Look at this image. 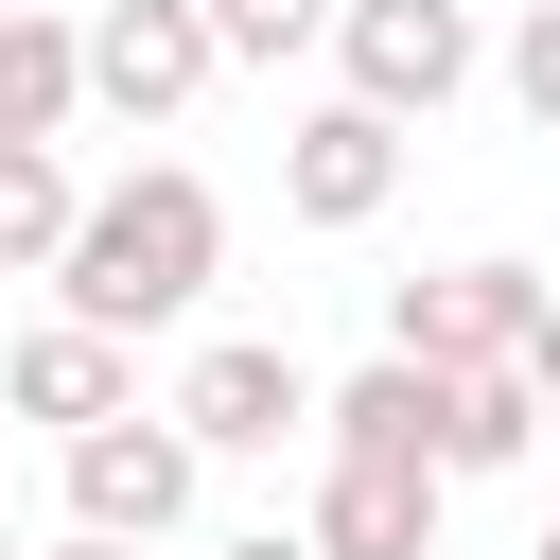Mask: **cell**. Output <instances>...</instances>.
<instances>
[{
    "mask_svg": "<svg viewBox=\"0 0 560 560\" xmlns=\"http://www.w3.org/2000/svg\"><path fill=\"white\" fill-rule=\"evenodd\" d=\"M525 560H560V508H542V542H525Z\"/></svg>",
    "mask_w": 560,
    "mask_h": 560,
    "instance_id": "d6986e66",
    "label": "cell"
},
{
    "mask_svg": "<svg viewBox=\"0 0 560 560\" xmlns=\"http://www.w3.org/2000/svg\"><path fill=\"white\" fill-rule=\"evenodd\" d=\"M542 298H560L542 262L472 245V262H438V280H402V298H385V350H402V368H438V385H472V368H525Z\"/></svg>",
    "mask_w": 560,
    "mask_h": 560,
    "instance_id": "7a4b0ae2",
    "label": "cell"
},
{
    "mask_svg": "<svg viewBox=\"0 0 560 560\" xmlns=\"http://www.w3.org/2000/svg\"><path fill=\"white\" fill-rule=\"evenodd\" d=\"M192 490H210V455H192L158 402H122V420H88V438H70V525H88V542H175V525H192Z\"/></svg>",
    "mask_w": 560,
    "mask_h": 560,
    "instance_id": "5b68a950",
    "label": "cell"
},
{
    "mask_svg": "<svg viewBox=\"0 0 560 560\" xmlns=\"http://www.w3.org/2000/svg\"><path fill=\"white\" fill-rule=\"evenodd\" d=\"M88 122V18L0 0V140H70Z\"/></svg>",
    "mask_w": 560,
    "mask_h": 560,
    "instance_id": "8fae6325",
    "label": "cell"
},
{
    "mask_svg": "<svg viewBox=\"0 0 560 560\" xmlns=\"http://www.w3.org/2000/svg\"><path fill=\"white\" fill-rule=\"evenodd\" d=\"M140 402V350L122 332H70V315H35L18 350H0V420H52V438H88V420H122Z\"/></svg>",
    "mask_w": 560,
    "mask_h": 560,
    "instance_id": "ba28073f",
    "label": "cell"
},
{
    "mask_svg": "<svg viewBox=\"0 0 560 560\" xmlns=\"http://www.w3.org/2000/svg\"><path fill=\"white\" fill-rule=\"evenodd\" d=\"M158 420H175L192 455H280V438H315V368H298L280 332H210V350L158 385Z\"/></svg>",
    "mask_w": 560,
    "mask_h": 560,
    "instance_id": "277c9868",
    "label": "cell"
},
{
    "mask_svg": "<svg viewBox=\"0 0 560 560\" xmlns=\"http://www.w3.org/2000/svg\"><path fill=\"white\" fill-rule=\"evenodd\" d=\"M228 280V210H210V175L192 158H140V175H105L88 210H70V262H52V315L70 332H175L192 298Z\"/></svg>",
    "mask_w": 560,
    "mask_h": 560,
    "instance_id": "6da1fadb",
    "label": "cell"
},
{
    "mask_svg": "<svg viewBox=\"0 0 560 560\" xmlns=\"http://www.w3.org/2000/svg\"><path fill=\"white\" fill-rule=\"evenodd\" d=\"M385 192H402V122H368L350 88L280 122V210H298V228H368Z\"/></svg>",
    "mask_w": 560,
    "mask_h": 560,
    "instance_id": "52a82bcc",
    "label": "cell"
},
{
    "mask_svg": "<svg viewBox=\"0 0 560 560\" xmlns=\"http://www.w3.org/2000/svg\"><path fill=\"white\" fill-rule=\"evenodd\" d=\"M228 560H315V542H298V525H262V542H228Z\"/></svg>",
    "mask_w": 560,
    "mask_h": 560,
    "instance_id": "e0dca14e",
    "label": "cell"
},
{
    "mask_svg": "<svg viewBox=\"0 0 560 560\" xmlns=\"http://www.w3.org/2000/svg\"><path fill=\"white\" fill-rule=\"evenodd\" d=\"M525 402L560 420V298H542V332H525Z\"/></svg>",
    "mask_w": 560,
    "mask_h": 560,
    "instance_id": "2e32d148",
    "label": "cell"
},
{
    "mask_svg": "<svg viewBox=\"0 0 560 560\" xmlns=\"http://www.w3.org/2000/svg\"><path fill=\"white\" fill-rule=\"evenodd\" d=\"M490 70H508V105H525V122L560 140V0H525V18L490 35Z\"/></svg>",
    "mask_w": 560,
    "mask_h": 560,
    "instance_id": "9a60e30c",
    "label": "cell"
},
{
    "mask_svg": "<svg viewBox=\"0 0 560 560\" xmlns=\"http://www.w3.org/2000/svg\"><path fill=\"white\" fill-rule=\"evenodd\" d=\"M210 70H228V52H210L192 0H105V18H88V105H105V122H175Z\"/></svg>",
    "mask_w": 560,
    "mask_h": 560,
    "instance_id": "8992f818",
    "label": "cell"
},
{
    "mask_svg": "<svg viewBox=\"0 0 560 560\" xmlns=\"http://www.w3.org/2000/svg\"><path fill=\"white\" fill-rule=\"evenodd\" d=\"M192 18H210V52H228V70H280V52H315V35H332V0H192Z\"/></svg>",
    "mask_w": 560,
    "mask_h": 560,
    "instance_id": "5bb4252c",
    "label": "cell"
},
{
    "mask_svg": "<svg viewBox=\"0 0 560 560\" xmlns=\"http://www.w3.org/2000/svg\"><path fill=\"white\" fill-rule=\"evenodd\" d=\"M0 560H18V542H0Z\"/></svg>",
    "mask_w": 560,
    "mask_h": 560,
    "instance_id": "ffe728a7",
    "label": "cell"
},
{
    "mask_svg": "<svg viewBox=\"0 0 560 560\" xmlns=\"http://www.w3.org/2000/svg\"><path fill=\"white\" fill-rule=\"evenodd\" d=\"M70 210H88L70 140H0V280H52L70 262Z\"/></svg>",
    "mask_w": 560,
    "mask_h": 560,
    "instance_id": "7c38bea8",
    "label": "cell"
},
{
    "mask_svg": "<svg viewBox=\"0 0 560 560\" xmlns=\"http://www.w3.org/2000/svg\"><path fill=\"white\" fill-rule=\"evenodd\" d=\"M438 420H455V385H438V368H402V350H368L350 385H315V455H385V472H438Z\"/></svg>",
    "mask_w": 560,
    "mask_h": 560,
    "instance_id": "30bf717a",
    "label": "cell"
},
{
    "mask_svg": "<svg viewBox=\"0 0 560 560\" xmlns=\"http://www.w3.org/2000/svg\"><path fill=\"white\" fill-rule=\"evenodd\" d=\"M525 438H542L525 368H472V385H455V420H438V490H455V472H525Z\"/></svg>",
    "mask_w": 560,
    "mask_h": 560,
    "instance_id": "4fadbf2b",
    "label": "cell"
},
{
    "mask_svg": "<svg viewBox=\"0 0 560 560\" xmlns=\"http://www.w3.org/2000/svg\"><path fill=\"white\" fill-rule=\"evenodd\" d=\"M52 560H158V542H88V525H70V542H52Z\"/></svg>",
    "mask_w": 560,
    "mask_h": 560,
    "instance_id": "ac0fdd59",
    "label": "cell"
},
{
    "mask_svg": "<svg viewBox=\"0 0 560 560\" xmlns=\"http://www.w3.org/2000/svg\"><path fill=\"white\" fill-rule=\"evenodd\" d=\"M332 70H350L368 122H438L490 70V18L472 0H332Z\"/></svg>",
    "mask_w": 560,
    "mask_h": 560,
    "instance_id": "3957f363",
    "label": "cell"
},
{
    "mask_svg": "<svg viewBox=\"0 0 560 560\" xmlns=\"http://www.w3.org/2000/svg\"><path fill=\"white\" fill-rule=\"evenodd\" d=\"M315 560H438V472H385V455H315V508H298Z\"/></svg>",
    "mask_w": 560,
    "mask_h": 560,
    "instance_id": "9c48e42d",
    "label": "cell"
}]
</instances>
